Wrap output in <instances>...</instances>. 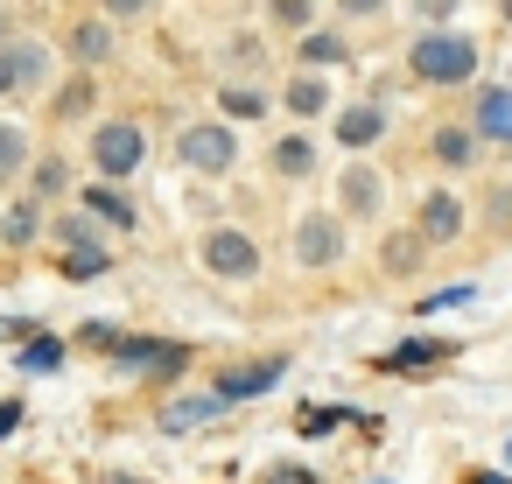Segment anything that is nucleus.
Instances as JSON below:
<instances>
[{"label": "nucleus", "instance_id": "f257e3e1", "mask_svg": "<svg viewBox=\"0 0 512 484\" xmlns=\"http://www.w3.org/2000/svg\"><path fill=\"white\" fill-rule=\"evenodd\" d=\"M190 260H197V274L211 281V288H225V295H253L260 281H267V239L253 232V225H239V218H218V225H204L197 232V246H190Z\"/></svg>", "mask_w": 512, "mask_h": 484}, {"label": "nucleus", "instance_id": "f03ea898", "mask_svg": "<svg viewBox=\"0 0 512 484\" xmlns=\"http://www.w3.org/2000/svg\"><path fill=\"white\" fill-rule=\"evenodd\" d=\"M414 155H421V169H435V183H470V176H484V162H491V148L470 134V120H463V106H449V113H428L421 120V134H414Z\"/></svg>", "mask_w": 512, "mask_h": 484}, {"label": "nucleus", "instance_id": "7ed1b4c3", "mask_svg": "<svg viewBox=\"0 0 512 484\" xmlns=\"http://www.w3.org/2000/svg\"><path fill=\"white\" fill-rule=\"evenodd\" d=\"M477 64H484V50L463 29H421L407 43V78L428 85V92H470L477 85Z\"/></svg>", "mask_w": 512, "mask_h": 484}, {"label": "nucleus", "instance_id": "20e7f679", "mask_svg": "<svg viewBox=\"0 0 512 484\" xmlns=\"http://www.w3.org/2000/svg\"><path fill=\"white\" fill-rule=\"evenodd\" d=\"M351 260V225L330 211V204H309L288 218V267L302 281H337Z\"/></svg>", "mask_w": 512, "mask_h": 484}, {"label": "nucleus", "instance_id": "39448f33", "mask_svg": "<svg viewBox=\"0 0 512 484\" xmlns=\"http://www.w3.org/2000/svg\"><path fill=\"white\" fill-rule=\"evenodd\" d=\"M148 155H155V134H148L141 113H113V120H99L92 141H85L92 183H127V190H134V176L148 169Z\"/></svg>", "mask_w": 512, "mask_h": 484}, {"label": "nucleus", "instance_id": "423d86ee", "mask_svg": "<svg viewBox=\"0 0 512 484\" xmlns=\"http://www.w3.org/2000/svg\"><path fill=\"white\" fill-rule=\"evenodd\" d=\"M169 155H176V169H183V176L225 183V176H239V127H225V120H211V113H197V120H176V134H169Z\"/></svg>", "mask_w": 512, "mask_h": 484}, {"label": "nucleus", "instance_id": "0eeeda50", "mask_svg": "<svg viewBox=\"0 0 512 484\" xmlns=\"http://www.w3.org/2000/svg\"><path fill=\"white\" fill-rule=\"evenodd\" d=\"M57 43V57L78 71V78H99L106 64H120V50H127V36L99 15V8H71L64 15V36H50Z\"/></svg>", "mask_w": 512, "mask_h": 484}, {"label": "nucleus", "instance_id": "6e6552de", "mask_svg": "<svg viewBox=\"0 0 512 484\" xmlns=\"http://www.w3.org/2000/svg\"><path fill=\"white\" fill-rule=\"evenodd\" d=\"M0 85H8V99H50L64 85V57L50 36H15L8 50H0Z\"/></svg>", "mask_w": 512, "mask_h": 484}, {"label": "nucleus", "instance_id": "1a4fd4ad", "mask_svg": "<svg viewBox=\"0 0 512 484\" xmlns=\"http://www.w3.org/2000/svg\"><path fill=\"white\" fill-rule=\"evenodd\" d=\"M351 232H365V225H386V211H393V176L372 162V155H358V162H344L337 169V204H330Z\"/></svg>", "mask_w": 512, "mask_h": 484}, {"label": "nucleus", "instance_id": "9d476101", "mask_svg": "<svg viewBox=\"0 0 512 484\" xmlns=\"http://www.w3.org/2000/svg\"><path fill=\"white\" fill-rule=\"evenodd\" d=\"M407 232L435 253V246H463L470 239V197L456 183H428L414 204H407Z\"/></svg>", "mask_w": 512, "mask_h": 484}, {"label": "nucleus", "instance_id": "9b49d317", "mask_svg": "<svg viewBox=\"0 0 512 484\" xmlns=\"http://www.w3.org/2000/svg\"><path fill=\"white\" fill-rule=\"evenodd\" d=\"M106 358H113V372H134V379H155V386H176V379L197 365L190 344H176V337H141V330H120V344H113Z\"/></svg>", "mask_w": 512, "mask_h": 484}, {"label": "nucleus", "instance_id": "f8f14e48", "mask_svg": "<svg viewBox=\"0 0 512 484\" xmlns=\"http://www.w3.org/2000/svg\"><path fill=\"white\" fill-rule=\"evenodd\" d=\"M330 134H337L344 162H358V155H372V148L393 134V106H386L379 92H365V99H351V106L330 113Z\"/></svg>", "mask_w": 512, "mask_h": 484}, {"label": "nucleus", "instance_id": "ddd939ff", "mask_svg": "<svg viewBox=\"0 0 512 484\" xmlns=\"http://www.w3.org/2000/svg\"><path fill=\"white\" fill-rule=\"evenodd\" d=\"M463 120H470V134H477L491 155H512V85H505V78H477Z\"/></svg>", "mask_w": 512, "mask_h": 484}, {"label": "nucleus", "instance_id": "4468645a", "mask_svg": "<svg viewBox=\"0 0 512 484\" xmlns=\"http://www.w3.org/2000/svg\"><path fill=\"white\" fill-rule=\"evenodd\" d=\"M99 106H106V92H99V78H64L50 99H43V127L50 134H71V127H99Z\"/></svg>", "mask_w": 512, "mask_h": 484}, {"label": "nucleus", "instance_id": "2eb2a0df", "mask_svg": "<svg viewBox=\"0 0 512 484\" xmlns=\"http://www.w3.org/2000/svg\"><path fill=\"white\" fill-rule=\"evenodd\" d=\"M470 232L484 246H512V169H491L470 197Z\"/></svg>", "mask_w": 512, "mask_h": 484}, {"label": "nucleus", "instance_id": "dca6fc26", "mask_svg": "<svg viewBox=\"0 0 512 484\" xmlns=\"http://www.w3.org/2000/svg\"><path fill=\"white\" fill-rule=\"evenodd\" d=\"M22 197H36L43 211H64L78 197V176H71V148H36L29 176H22Z\"/></svg>", "mask_w": 512, "mask_h": 484}, {"label": "nucleus", "instance_id": "f3484780", "mask_svg": "<svg viewBox=\"0 0 512 484\" xmlns=\"http://www.w3.org/2000/svg\"><path fill=\"white\" fill-rule=\"evenodd\" d=\"M288 379V351H267V358H246V365H232V372H218V407H239V400H260V393H274Z\"/></svg>", "mask_w": 512, "mask_h": 484}, {"label": "nucleus", "instance_id": "a211bd4d", "mask_svg": "<svg viewBox=\"0 0 512 484\" xmlns=\"http://www.w3.org/2000/svg\"><path fill=\"white\" fill-rule=\"evenodd\" d=\"M71 204H78L85 218H99L106 232H127V239L141 232V197H134L127 183H85V190H78Z\"/></svg>", "mask_w": 512, "mask_h": 484}, {"label": "nucleus", "instance_id": "6ab92c4d", "mask_svg": "<svg viewBox=\"0 0 512 484\" xmlns=\"http://www.w3.org/2000/svg\"><path fill=\"white\" fill-rule=\"evenodd\" d=\"M267 176H274V183H316V176H323V141H316L309 127L281 134V141L267 148Z\"/></svg>", "mask_w": 512, "mask_h": 484}, {"label": "nucleus", "instance_id": "aec40b11", "mask_svg": "<svg viewBox=\"0 0 512 484\" xmlns=\"http://www.w3.org/2000/svg\"><path fill=\"white\" fill-rule=\"evenodd\" d=\"M64 260H78V253H113V232L99 225V218H85L78 204H64V211H50V232H43Z\"/></svg>", "mask_w": 512, "mask_h": 484}, {"label": "nucleus", "instance_id": "412c9836", "mask_svg": "<svg viewBox=\"0 0 512 484\" xmlns=\"http://www.w3.org/2000/svg\"><path fill=\"white\" fill-rule=\"evenodd\" d=\"M218 113L211 120H225V127H253V120H267L274 113V92L267 85H253V78H218Z\"/></svg>", "mask_w": 512, "mask_h": 484}, {"label": "nucleus", "instance_id": "4be33fe9", "mask_svg": "<svg viewBox=\"0 0 512 484\" xmlns=\"http://www.w3.org/2000/svg\"><path fill=\"white\" fill-rule=\"evenodd\" d=\"M449 358H456V344H449V337H400L393 351H379V365H372V372L407 379V372H428V365H449Z\"/></svg>", "mask_w": 512, "mask_h": 484}, {"label": "nucleus", "instance_id": "5701e85b", "mask_svg": "<svg viewBox=\"0 0 512 484\" xmlns=\"http://www.w3.org/2000/svg\"><path fill=\"white\" fill-rule=\"evenodd\" d=\"M43 232H50V211H43L36 197H22V190H15L8 204H0V246H8V253H29Z\"/></svg>", "mask_w": 512, "mask_h": 484}, {"label": "nucleus", "instance_id": "b1692460", "mask_svg": "<svg viewBox=\"0 0 512 484\" xmlns=\"http://www.w3.org/2000/svg\"><path fill=\"white\" fill-rule=\"evenodd\" d=\"M274 106H288L295 120H323V113H337L330 78H316V71H288V85L274 92Z\"/></svg>", "mask_w": 512, "mask_h": 484}, {"label": "nucleus", "instance_id": "393cba45", "mask_svg": "<svg viewBox=\"0 0 512 484\" xmlns=\"http://www.w3.org/2000/svg\"><path fill=\"white\" fill-rule=\"evenodd\" d=\"M428 267V246L407 232V225H393L386 239H379V281H414Z\"/></svg>", "mask_w": 512, "mask_h": 484}, {"label": "nucleus", "instance_id": "a878e982", "mask_svg": "<svg viewBox=\"0 0 512 484\" xmlns=\"http://www.w3.org/2000/svg\"><path fill=\"white\" fill-rule=\"evenodd\" d=\"M225 407H218V393H176V400H162V414H155V428L162 435H197L204 421H218Z\"/></svg>", "mask_w": 512, "mask_h": 484}, {"label": "nucleus", "instance_id": "bb28decb", "mask_svg": "<svg viewBox=\"0 0 512 484\" xmlns=\"http://www.w3.org/2000/svg\"><path fill=\"white\" fill-rule=\"evenodd\" d=\"M29 162H36V134H29V120H0V190H22Z\"/></svg>", "mask_w": 512, "mask_h": 484}, {"label": "nucleus", "instance_id": "cd10ccee", "mask_svg": "<svg viewBox=\"0 0 512 484\" xmlns=\"http://www.w3.org/2000/svg\"><path fill=\"white\" fill-rule=\"evenodd\" d=\"M295 64L316 71V78L337 71V64H351V36H344V29H309V36L295 43Z\"/></svg>", "mask_w": 512, "mask_h": 484}, {"label": "nucleus", "instance_id": "c85d7f7f", "mask_svg": "<svg viewBox=\"0 0 512 484\" xmlns=\"http://www.w3.org/2000/svg\"><path fill=\"white\" fill-rule=\"evenodd\" d=\"M64 358H71V344H64V337H50V330H43V337H29V344H22V351H15V372H57V365H64Z\"/></svg>", "mask_w": 512, "mask_h": 484}, {"label": "nucleus", "instance_id": "c756f323", "mask_svg": "<svg viewBox=\"0 0 512 484\" xmlns=\"http://www.w3.org/2000/svg\"><path fill=\"white\" fill-rule=\"evenodd\" d=\"M260 15H267V29H288L295 43L316 29V8H309V0H274V8H260Z\"/></svg>", "mask_w": 512, "mask_h": 484}, {"label": "nucleus", "instance_id": "7c9ffc66", "mask_svg": "<svg viewBox=\"0 0 512 484\" xmlns=\"http://www.w3.org/2000/svg\"><path fill=\"white\" fill-rule=\"evenodd\" d=\"M64 281H106L113 274V253H78V260H57Z\"/></svg>", "mask_w": 512, "mask_h": 484}, {"label": "nucleus", "instance_id": "2f4dec72", "mask_svg": "<svg viewBox=\"0 0 512 484\" xmlns=\"http://www.w3.org/2000/svg\"><path fill=\"white\" fill-rule=\"evenodd\" d=\"M470 295H477V288H470V281H456V288H435V295H421L414 309L428 316V309H456V302H470Z\"/></svg>", "mask_w": 512, "mask_h": 484}, {"label": "nucleus", "instance_id": "473e14b6", "mask_svg": "<svg viewBox=\"0 0 512 484\" xmlns=\"http://www.w3.org/2000/svg\"><path fill=\"white\" fill-rule=\"evenodd\" d=\"M337 421H351V407H309L302 414V435H330Z\"/></svg>", "mask_w": 512, "mask_h": 484}, {"label": "nucleus", "instance_id": "72a5a7b5", "mask_svg": "<svg viewBox=\"0 0 512 484\" xmlns=\"http://www.w3.org/2000/svg\"><path fill=\"white\" fill-rule=\"evenodd\" d=\"M78 344H85V351H113V344H120V323H85Z\"/></svg>", "mask_w": 512, "mask_h": 484}, {"label": "nucleus", "instance_id": "f704fd0d", "mask_svg": "<svg viewBox=\"0 0 512 484\" xmlns=\"http://www.w3.org/2000/svg\"><path fill=\"white\" fill-rule=\"evenodd\" d=\"M22 421H29V407H22V400H0V442H15V435H22Z\"/></svg>", "mask_w": 512, "mask_h": 484}, {"label": "nucleus", "instance_id": "c9c22d12", "mask_svg": "<svg viewBox=\"0 0 512 484\" xmlns=\"http://www.w3.org/2000/svg\"><path fill=\"white\" fill-rule=\"evenodd\" d=\"M267 484H323L309 463H281V470H267Z\"/></svg>", "mask_w": 512, "mask_h": 484}, {"label": "nucleus", "instance_id": "e433bc0d", "mask_svg": "<svg viewBox=\"0 0 512 484\" xmlns=\"http://www.w3.org/2000/svg\"><path fill=\"white\" fill-rule=\"evenodd\" d=\"M15 36H22V15H15V8H0V50H8Z\"/></svg>", "mask_w": 512, "mask_h": 484}, {"label": "nucleus", "instance_id": "4c0bfd02", "mask_svg": "<svg viewBox=\"0 0 512 484\" xmlns=\"http://www.w3.org/2000/svg\"><path fill=\"white\" fill-rule=\"evenodd\" d=\"M463 484H512V477H505V470H470Z\"/></svg>", "mask_w": 512, "mask_h": 484}, {"label": "nucleus", "instance_id": "58836bf2", "mask_svg": "<svg viewBox=\"0 0 512 484\" xmlns=\"http://www.w3.org/2000/svg\"><path fill=\"white\" fill-rule=\"evenodd\" d=\"M498 22H505V29H512V8H498Z\"/></svg>", "mask_w": 512, "mask_h": 484}, {"label": "nucleus", "instance_id": "ea45409f", "mask_svg": "<svg viewBox=\"0 0 512 484\" xmlns=\"http://www.w3.org/2000/svg\"><path fill=\"white\" fill-rule=\"evenodd\" d=\"M358 484H393V477H358Z\"/></svg>", "mask_w": 512, "mask_h": 484}, {"label": "nucleus", "instance_id": "a19ab883", "mask_svg": "<svg viewBox=\"0 0 512 484\" xmlns=\"http://www.w3.org/2000/svg\"><path fill=\"white\" fill-rule=\"evenodd\" d=\"M505 463H512V442H505Z\"/></svg>", "mask_w": 512, "mask_h": 484}, {"label": "nucleus", "instance_id": "79ce46f5", "mask_svg": "<svg viewBox=\"0 0 512 484\" xmlns=\"http://www.w3.org/2000/svg\"><path fill=\"white\" fill-rule=\"evenodd\" d=\"M0 99H8V85H0Z\"/></svg>", "mask_w": 512, "mask_h": 484}, {"label": "nucleus", "instance_id": "37998d69", "mask_svg": "<svg viewBox=\"0 0 512 484\" xmlns=\"http://www.w3.org/2000/svg\"><path fill=\"white\" fill-rule=\"evenodd\" d=\"M0 204H8V197H0Z\"/></svg>", "mask_w": 512, "mask_h": 484}]
</instances>
